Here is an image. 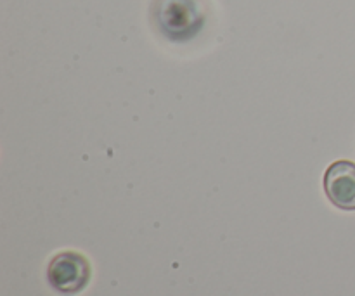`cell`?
<instances>
[{
    "instance_id": "3",
    "label": "cell",
    "mask_w": 355,
    "mask_h": 296,
    "mask_svg": "<svg viewBox=\"0 0 355 296\" xmlns=\"http://www.w3.org/2000/svg\"><path fill=\"white\" fill-rule=\"evenodd\" d=\"M324 193L336 208L355 211V163L340 159L324 173Z\"/></svg>"
},
{
    "instance_id": "2",
    "label": "cell",
    "mask_w": 355,
    "mask_h": 296,
    "mask_svg": "<svg viewBox=\"0 0 355 296\" xmlns=\"http://www.w3.org/2000/svg\"><path fill=\"white\" fill-rule=\"evenodd\" d=\"M90 263L76 252H61L49 262L47 281L61 295H76L87 288L90 281Z\"/></svg>"
},
{
    "instance_id": "1",
    "label": "cell",
    "mask_w": 355,
    "mask_h": 296,
    "mask_svg": "<svg viewBox=\"0 0 355 296\" xmlns=\"http://www.w3.org/2000/svg\"><path fill=\"white\" fill-rule=\"evenodd\" d=\"M151 19L168 40L187 42L205 26L207 7L203 0H155Z\"/></svg>"
}]
</instances>
